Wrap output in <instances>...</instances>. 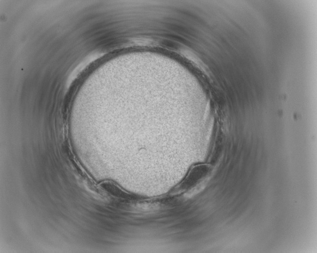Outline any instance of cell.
Instances as JSON below:
<instances>
[{
	"instance_id": "1",
	"label": "cell",
	"mask_w": 317,
	"mask_h": 253,
	"mask_svg": "<svg viewBox=\"0 0 317 253\" xmlns=\"http://www.w3.org/2000/svg\"><path fill=\"white\" fill-rule=\"evenodd\" d=\"M210 168L208 165L201 164L193 167L183 182L184 188L190 189L204 179L209 173Z\"/></svg>"
}]
</instances>
